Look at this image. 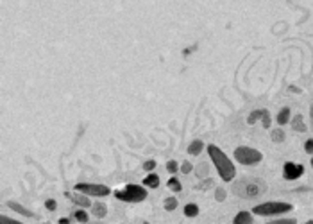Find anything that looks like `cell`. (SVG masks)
Masks as SVG:
<instances>
[{"label":"cell","instance_id":"9","mask_svg":"<svg viewBox=\"0 0 313 224\" xmlns=\"http://www.w3.org/2000/svg\"><path fill=\"white\" fill-rule=\"evenodd\" d=\"M252 223H254V219H252V214H251V212H245V210L238 212V214H236V217L233 219V224H252Z\"/></svg>","mask_w":313,"mask_h":224},{"label":"cell","instance_id":"8","mask_svg":"<svg viewBox=\"0 0 313 224\" xmlns=\"http://www.w3.org/2000/svg\"><path fill=\"white\" fill-rule=\"evenodd\" d=\"M66 198L70 199V201H74L77 207H81V208H88V207H92L93 203L88 199V196H84V194H81V192H66L65 194Z\"/></svg>","mask_w":313,"mask_h":224},{"label":"cell","instance_id":"23","mask_svg":"<svg viewBox=\"0 0 313 224\" xmlns=\"http://www.w3.org/2000/svg\"><path fill=\"white\" fill-rule=\"evenodd\" d=\"M0 224H23L20 221H14V219H9L7 216H2L0 217Z\"/></svg>","mask_w":313,"mask_h":224},{"label":"cell","instance_id":"18","mask_svg":"<svg viewBox=\"0 0 313 224\" xmlns=\"http://www.w3.org/2000/svg\"><path fill=\"white\" fill-rule=\"evenodd\" d=\"M270 138H272V142H276V144H281V142H285V131H283V129H272V131H270Z\"/></svg>","mask_w":313,"mask_h":224},{"label":"cell","instance_id":"30","mask_svg":"<svg viewBox=\"0 0 313 224\" xmlns=\"http://www.w3.org/2000/svg\"><path fill=\"white\" fill-rule=\"evenodd\" d=\"M310 119H312V126H313V102L312 106H310Z\"/></svg>","mask_w":313,"mask_h":224},{"label":"cell","instance_id":"17","mask_svg":"<svg viewBox=\"0 0 313 224\" xmlns=\"http://www.w3.org/2000/svg\"><path fill=\"white\" fill-rule=\"evenodd\" d=\"M184 216L186 217H197L199 216V207H197L195 203H190L184 207Z\"/></svg>","mask_w":313,"mask_h":224},{"label":"cell","instance_id":"5","mask_svg":"<svg viewBox=\"0 0 313 224\" xmlns=\"http://www.w3.org/2000/svg\"><path fill=\"white\" fill-rule=\"evenodd\" d=\"M235 158L236 162L242 163V165H258V163L263 160V154L258 149L242 145V147H236L235 149Z\"/></svg>","mask_w":313,"mask_h":224},{"label":"cell","instance_id":"3","mask_svg":"<svg viewBox=\"0 0 313 224\" xmlns=\"http://www.w3.org/2000/svg\"><path fill=\"white\" fill-rule=\"evenodd\" d=\"M292 205L290 203H281V201H269V203H261V205H256L252 208V214L256 216H281V214H287V212H292Z\"/></svg>","mask_w":313,"mask_h":224},{"label":"cell","instance_id":"11","mask_svg":"<svg viewBox=\"0 0 313 224\" xmlns=\"http://www.w3.org/2000/svg\"><path fill=\"white\" fill-rule=\"evenodd\" d=\"M292 129L294 131H299V133H305L306 131V124H305V119H303V115L297 113L294 119H292Z\"/></svg>","mask_w":313,"mask_h":224},{"label":"cell","instance_id":"13","mask_svg":"<svg viewBox=\"0 0 313 224\" xmlns=\"http://www.w3.org/2000/svg\"><path fill=\"white\" fill-rule=\"evenodd\" d=\"M7 207L11 208V210H14V212H18V214H22V216H25V217H34V214H32L31 210H27V208H23L22 205H18V203H14V201H9Z\"/></svg>","mask_w":313,"mask_h":224},{"label":"cell","instance_id":"15","mask_svg":"<svg viewBox=\"0 0 313 224\" xmlns=\"http://www.w3.org/2000/svg\"><path fill=\"white\" fill-rule=\"evenodd\" d=\"M144 187L157 189V187H159V176H157V174H149V176L144 180Z\"/></svg>","mask_w":313,"mask_h":224},{"label":"cell","instance_id":"4","mask_svg":"<svg viewBox=\"0 0 313 224\" xmlns=\"http://www.w3.org/2000/svg\"><path fill=\"white\" fill-rule=\"evenodd\" d=\"M115 198L126 203H142L144 199H147V190L140 185H126L124 189L115 192Z\"/></svg>","mask_w":313,"mask_h":224},{"label":"cell","instance_id":"6","mask_svg":"<svg viewBox=\"0 0 313 224\" xmlns=\"http://www.w3.org/2000/svg\"><path fill=\"white\" fill-rule=\"evenodd\" d=\"M75 190L84 196H95V198H104V196H109L111 190L106 185H97V183H77L75 185Z\"/></svg>","mask_w":313,"mask_h":224},{"label":"cell","instance_id":"2","mask_svg":"<svg viewBox=\"0 0 313 224\" xmlns=\"http://www.w3.org/2000/svg\"><path fill=\"white\" fill-rule=\"evenodd\" d=\"M233 192L242 199H256L267 192V183L260 178H242L233 183Z\"/></svg>","mask_w":313,"mask_h":224},{"label":"cell","instance_id":"26","mask_svg":"<svg viewBox=\"0 0 313 224\" xmlns=\"http://www.w3.org/2000/svg\"><path fill=\"white\" fill-rule=\"evenodd\" d=\"M305 151L308 154H312L313 156V138H310V140H306V144H305Z\"/></svg>","mask_w":313,"mask_h":224},{"label":"cell","instance_id":"7","mask_svg":"<svg viewBox=\"0 0 313 224\" xmlns=\"http://www.w3.org/2000/svg\"><path fill=\"white\" fill-rule=\"evenodd\" d=\"M303 174H305V167H303L301 163L287 162L285 163V167H283V176H285V180H288V181L297 180V178H301Z\"/></svg>","mask_w":313,"mask_h":224},{"label":"cell","instance_id":"28","mask_svg":"<svg viewBox=\"0 0 313 224\" xmlns=\"http://www.w3.org/2000/svg\"><path fill=\"white\" fill-rule=\"evenodd\" d=\"M45 207H47V210L54 212V210H56V207H57V205H56V201H54V199H48V201L45 203Z\"/></svg>","mask_w":313,"mask_h":224},{"label":"cell","instance_id":"22","mask_svg":"<svg viewBox=\"0 0 313 224\" xmlns=\"http://www.w3.org/2000/svg\"><path fill=\"white\" fill-rule=\"evenodd\" d=\"M177 169H179V165H177V162H174V160H170V162L166 163V171H168L170 174H175Z\"/></svg>","mask_w":313,"mask_h":224},{"label":"cell","instance_id":"14","mask_svg":"<svg viewBox=\"0 0 313 224\" xmlns=\"http://www.w3.org/2000/svg\"><path fill=\"white\" fill-rule=\"evenodd\" d=\"M202 149H204V144L200 140H193L190 145H188V153L191 154V156H197V154L202 153Z\"/></svg>","mask_w":313,"mask_h":224},{"label":"cell","instance_id":"31","mask_svg":"<svg viewBox=\"0 0 313 224\" xmlns=\"http://www.w3.org/2000/svg\"><path fill=\"white\" fill-rule=\"evenodd\" d=\"M306 224H313V221H306Z\"/></svg>","mask_w":313,"mask_h":224},{"label":"cell","instance_id":"27","mask_svg":"<svg viewBox=\"0 0 313 224\" xmlns=\"http://www.w3.org/2000/svg\"><path fill=\"white\" fill-rule=\"evenodd\" d=\"M191 163L190 162H183V165H181V172H183V174H188V172H191Z\"/></svg>","mask_w":313,"mask_h":224},{"label":"cell","instance_id":"20","mask_svg":"<svg viewBox=\"0 0 313 224\" xmlns=\"http://www.w3.org/2000/svg\"><path fill=\"white\" fill-rule=\"evenodd\" d=\"M177 208V199L175 198H166L165 199V210L166 212H172Z\"/></svg>","mask_w":313,"mask_h":224},{"label":"cell","instance_id":"10","mask_svg":"<svg viewBox=\"0 0 313 224\" xmlns=\"http://www.w3.org/2000/svg\"><path fill=\"white\" fill-rule=\"evenodd\" d=\"M92 214L97 217V219H104V217L108 216V207H106L104 203H93Z\"/></svg>","mask_w":313,"mask_h":224},{"label":"cell","instance_id":"21","mask_svg":"<svg viewBox=\"0 0 313 224\" xmlns=\"http://www.w3.org/2000/svg\"><path fill=\"white\" fill-rule=\"evenodd\" d=\"M74 217L79 221V223H84V224L88 223V214H86V212H84V208H81V210H75Z\"/></svg>","mask_w":313,"mask_h":224},{"label":"cell","instance_id":"12","mask_svg":"<svg viewBox=\"0 0 313 224\" xmlns=\"http://www.w3.org/2000/svg\"><path fill=\"white\" fill-rule=\"evenodd\" d=\"M267 113H269L267 110H254V111H252V113L247 117V124H251V126H252V124H256L258 120H263V119H265V115H267Z\"/></svg>","mask_w":313,"mask_h":224},{"label":"cell","instance_id":"16","mask_svg":"<svg viewBox=\"0 0 313 224\" xmlns=\"http://www.w3.org/2000/svg\"><path fill=\"white\" fill-rule=\"evenodd\" d=\"M287 122H290V108H283L278 115V124L279 126H285Z\"/></svg>","mask_w":313,"mask_h":224},{"label":"cell","instance_id":"29","mask_svg":"<svg viewBox=\"0 0 313 224\" xmlns=\"http://www.w3.org/2000/svg\"><path fill=\"white\" fill-rule=\"evenodd\" d=\"M224 198H226V190H224V189H217V199H218V201H224Z\"/></svg>","mask_w":313,"mask_h":224},{"label":"cell","instance_id":"32","mask_svg":"<svg viewBox=\"0 0 313 224\" xmlns=\"http://www.w3.org/2000/svg\"><path fill=\"white\" fill-rule=\"evenodd\" d=\"M312 167H313V158H312Z\"/></svg>","mask_w":313,"mask_h":224},{"label":"cell","instance_id":"25","mask_svg":"<svg viewBox=\"0 0 313 224\" xmlns=\"http://www.w3.org/2000/svg\"><path fill=\"white\" fill-rule=\"evenodd\" d=\"M144 169H145L147 172L154 171V169H156V162H154V160H149V162H145V163H144Z\"/></svg>","mask_w":313,"mask_h":224},{"label":"cell","instance_id":"19","mask_svg":"<svg viewBox=\"0 0 313 224\" xmlns=\"http://www.w3.org/2000/svg\"><path fill=\"white\" fill-rule=\"evenodd\" d=\"M166 185H168V189H170V190H174V192H181V189H183V187H181V181H179L175 176L170 178L168 183H166Z\"/></svg>","mask_w":313,"mask_h":224},{"label":"cell","instance_id":"1","mask_svg":"<svg viewBox=\"0 0 313 224\" xmlns=\"http://www.w3.org/2000/svg\"><path fill=\"white\" fill-rule=\"evenodd\" d=\"M208 154H209V158H211V162H213L215 169H217L218 176H220L222 180H224V181H233V180H235V176H236L235 163L227 158V154L224 153L220 147H217V145H213V144H209L208 145Z\"/></svg>","mask_w":313,"mask_h":224},{"label":"cell","instance_id":"24","mask_svg":"<svg viewBox=\"0 0 313 224\" xmlns=\"http://www.w3.org/2000/svg\"><path fill=\"white\" fill-rule=\"evenodd\" d=\"M267 224H297L296 219H278V221H272V223H267Z\"/></svg>","mask_w":313,"mask_h":224}]
</instances>
